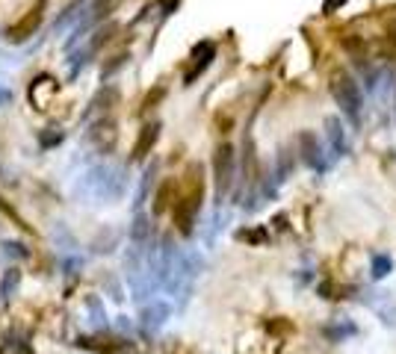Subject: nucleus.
<instances>
[{
	"instance_id": "obj_4",
	"label": "nucleus",
	"mask_w": 396,
	"mask_h": 354,
	"mask_svg": "<svg viewBox=\"0 0 396 354\" xmlns=\"http://www.w3.org/2000/svg\"><path fill=\"white\" fill-rule=\"evenodd\" d=\"M213 174H216V204H222V198L231 192V183H234V148L231 145L216 148Z\"/></svg>"
},
{
	"instance_id": "obj_11",
	"label": "nucleus",
	"mask_w": 396,
	"mask_h": 354,
	"mask_svg": "<svg viewBox=\"0 0 396 354\" xmlns=\"http://www.w3.org/2000/svg\"><path fill=\"white\" fill-rule=\"evenodd\" d=\"M157 136H160V124H148V127H142L140 139H136V145H133V160H142V156L154 148Z\"/></svg>"
},
{
	"instance_id": "obj_17",
	"label": "nucleus",
	"mask_w": 396,
	"mask_h": 354,
	"mask_svg": "<svg viewBox=\"0 0 396 354\" xmlns=\"http://www.w3.org/2000/svg\"><path fill=\"white\" fill-rule=\"evenodd\" d=\"M172 192H174V181H166V183L160 186V192H157V204H154V213H163V210L172 204V201H169V198H172Z\"/></svg>"
},
{
	"instance_id": "obj_22",
	"label": "nucleus",
	"mask_w": 396,
	"mask_h": 354,
	"mask_svg": "<svg viewBox=\"0 0 396 354\" xmlns=\"http://www.w3.org/2000/svg\"><path fill=\"white\" fill-rule=\"evenodd\" d=\"M343 4H346V0H325V4H323V12H325V15H331L334 9L343 6Z\"/></svg>"
},
{
	"instance_id": "obj_16",
	"label": "nucleus",
	"mask_w": 396,
	"mask_h": 354,
	"mask_svg": "<svg viewBox=\"0 0 396 354\" xmlns=\"http://www.w3.org/2000/svg\"><path fill=\"white\" fill-rule=\"evenodd\" d=\"M390 269H393V260L387 257V254H375V257H372V278L382 281Z\"/></svg>"
},
{
	"instance_id": "obj_5",
	"label": "nucleus",
	"mask_w": 396,
	"mask_h": 354,
	"mask_svg": "<svg viewBox=\"0 0 396 354\" xmlns=\"http://www.w3.org/2000/svg\"><path fill=\"white\" fill-rule=\"evenodd\" d=\"M42 12H45V0H38V4L21 18V21H15L9 30H6V38L9 42H24V38H30L36 33V27L42 24Z\"/></svg>"
},
{
	"instance_id": "obj_3",
	"label": "nucleus",
	"mask_w": 396,
	"mask_h": 354,
	"mask_svg": "<svg viewBox=\"0 0 396 354\" xmlns=\"http://www.w3.org/2000/svg\"><path fill=\"white\" fill-rule=\"evenodd\" d=\"M125 189V181L118 177V171L107 168V166H98L92 171H86L83 177V192L92 195V198H118Z\"/></svg>"
},
{
	"instance_id": "obj_1",
	"label": "nucleus",
	"mask_w": 396,
	"mask_h": 354,
	"mask_svg": "<svg viewBox=\"0 0 396 354\" xmlns=\"http://www.w3.org/2000/svg\"><path fill=\"white\" fill-rule=\"evenodd\" d=\"M331 95L338 107L346 112V118L352 124H361V112H364V95H361V86L352 80L349 74H334L331 80Z\"/></svg>"
},
{
	"instance_id": "obj_21",
	"label": "nucleus",
	"mask_w": 396,
	"mask_h": 354,
	"mask_svg": "<svg viewBox=\"0 0 396 354\" xmlns=\"http://www.w3.org/2000/svg\"><path fill=\"white\" fill-rule=\"evenodd\" d=\"M4 248H6V254H9V251H12V254H15V257H27V251H24V245H18V242H12V245H9V242H6V245H4Z\"/></svg>"
},
{
	"instance_id": "obj_12",
	"label": "nucleus",
	"mask_w": 396,
	"mask_h": 354,
	"mask_svg": "<svg viewBox=\"0 0 396 354\" xmlns=\"http://www.w3.org/2000/svg\"><path fill=\"white\" fill-rule=\"evenodd\" d=\"M325 127H328V142H331V148H334V156H343V154H346V139H343V124H340V118H328Z\"/></svg>"
},
{
	"instance_id": "obj_18",
	"label": "nucleus",
	"mask_w": 396,
	"mask_h": 354,
	"mask_svg": "<svg viewBox=\"0 0 396 354\" xmlns=\"http://www.w3.org/2000/svg\"><path fill=\"white\" fill-rule=\"evenodd\" d=\"M18 281H21V274H18L15 269H9V272H6V278H4V284H0V292H4V299H9V295H15V289H18Z\"/></svg>"
},
{
	"instance_id": "obj_13",
	"label": "nucleus",
	"mask_w": 396,
	"mask_h": 354,
	"mask_svg": "<svg viewBox=\"0 0 396 354\" xmlns=\"http://www.w3.org/2000/svg\"><path fill=\"white\" fill-rule=\"evenodd\" d=\"M372 307L382 316L385 325H396V304H393V299H390L387 292H382V304H372Z\"/></svg>"
},
{
	"instance_id": "obj_2",
	"label": "nucleus",
	"mask_w": 396,
	"mask_h": 354,
	"mask_svg": "<svg viewBox=\"0 0 396 354\" xmlns=\"http://www.w3.org/2000/svg\"><path fill=\"white\" fill-rule=\"evenodd\" d=\"M192 171V181H189V189L187 195H181L174 204V222H177V230H181L184 236L192 233V225H195V215H198V207H202V177L195 181V174L202 168H189Z\"/></svg>"
},
{
	"instance_id": "obj_10",
	"label": "nucleus",
	"mask_w": 396,
	"mask_h": 354,
	"mask_svg": "<svg viewBox=\"0 0 396 354\" xmlns=\"http://www.w3.org/2000/svg\"><path fill=\"white\" fill-rule=\"evenodd\" d=\"M53 92H56V83L51 80V77H38V80L30 86V101L36 104V109H48Z\"/></svg>"
},
{
	"instance_id": "obj_9",
	"label": "nucleus",
	"mask_w": 396,
	"mask_h": 354,
	"mask_svg": "<svg viewBox=\"0 0 396 354\" xmlns=\"http://www.w3.org/2000/svg\"><path fill=\"white\" fill-rule=\"evenodd\" d=\"M130 245L136 248H148L151 245V222H148V215L140 210L133 215V225H130Z\"/></svg>"
},
{
	"instance_id": "obj_19",
	"label": "nucleus",
	"mask_w": 396,
	"mask_h": 354,
	"mask_svg": "<svg viewBox=\"0 0 396 354\" xmlns=\"http://www.w3.org/2000/svg\"><path fill=\"white\" fill-rule=\"evenodd\" d=\"M290 151H281V156H278V181H287V174H290Z\"/></svg>"
},
{
	"instance_id": "obj_7",
	"label": "nucleus",
	"mask_w": 396,
	"mask_h": 354,
	"mask_svg": "<svg viewBox=\"0 0 396 354\" xmlns=\"http://www.w3.org/2000/svg\"><path fill=\"white\" fill-rule=\"evenodd\" d=\"M213 56H216V45H213V42H202V45H198V48L192 50V68H189L187 77H184L187 86H189V83L195 80V77L213 63Z\"/></svg>"
},
{
	"instance_id": "obj_20",
	"label": "nucleus",
	"mask_w": 396,
	"mask_h": 354,
	"mask_svg": "<svg viewBox=\"0 0 396 354\" xmlns=\"http://www.w3.org/2000/svg\"><path fill=\"white\" fill-rule=\"evenodd\" d=\"M118 4V0H98V4H95V18H101V15H110V9Z\"/></svg>"
},
{
	"instance_id": "obj_15",
	"label": "nucleus",
	"mask_w": 396,
	"mask_h": 354,
	"mask_svg": "<svg viewBox=\"0 0 396 354\" xmlns=\"http://www.w3.org/2000/svg\"><path fill=\"white\" fill-rule=\"evenodd\" d=\"M151 177H154V168H145L142 181H140V192H136V201H133V210H136V213L142 210V204H145V198H148V186H151Z\"/></svg>"
},
{
	"instance_id": "obj_14",
	"label": "nucleus",
	"mask_w": 396,
	"mask_h": 354,
	"mask_svg": "<svg viewBox=\"0 0 396 354\" xmlns=\"http://www.w3.org/2000/svg\"><path fill=\"white\" fill-rule=\"evenodd\" d=\"M86 307H89V313H92V322H95L98 328H104V325H107V313H104V307H101V299H98V295H89V299H86Z\"/></svg>"
},
{
	"instance_id": "obj_8",
	"label": "nucleus",
	"mask_w": 396,
	"mask_h": 354,
	"mask_svg": "<svg viewBox=\"0 0 396 354\" xmlns=\"http://www.w3.org/2000/svg\"><path fill=\"white\" fill-rule=\"evenodd\" d=\"M299 154H302V163L316 168V171H323L325 163L320 160V142H316V136L313 133H302L299 136Z\"/></svg>"
},
{
	"instance_id": "obj_24",
	"label": "nucleus",
	"mask_w": 396,
	"mask_h": 354,
	"mask_svg": "<svg viewBox=\"0 0 396 354\" xmlns=\"http://www.w3.org/2000/svg\"><path fill=\"white\" fill-rule=\"evenodd\" d=\"M393 115H396V107H393Z\"/></svg>"
},
{
	"instance_id": "obj_23",
	"label": "nucleus",
	"mask_w": 396,
	"mask_h": 354,
	"mask_svg": "<svg viewBox=\"0 0 396 354\" xmlns=\"http://www.w3.org/2000/svg\"><path fill=\"white\" fill-rule=\"evenodd\" d=\"M6 97H9V95H6L4 89H0V104H4V101H6Z\"/></svg>"
},
{
	"instance_id": "obj_6",
	"label": "nucleus",
	"mask_w": 396,
	"mask_h": 354,
	"mask_svg": "<svg viewBox=\"0 0 396 354\" xmlns=\"http://www.w3.org/2000/svg\"><path fill=\"white\" fill-rule=\"evenodd\" d=\"M172 316V304L169 301H151V304H145L142 307V331L145 333H157L163 325H166V319Z\"/></svg>"
}]
</instances>
